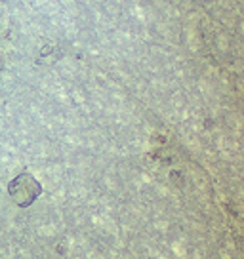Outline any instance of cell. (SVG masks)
<instances>
[{"mask_svg": "<svg viewBox=\"0 0 244 259\" xmlns=\"http://www.w3.org/2000/svg\"><path fill=\"white\" fill-rule=\"evenodd\" d=\"M10 194L14 198V202L21 208H27L33 202L34 198L40 194V185L33 179V176L29 174H21L19 178H16L10 185Z\"/></svg>", "mask_w": 244, "mask_h": 259, "instance_id": "6da1fadb", "label": "cell"}]
</instances>
